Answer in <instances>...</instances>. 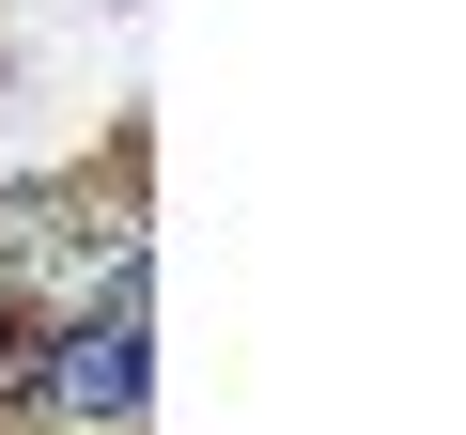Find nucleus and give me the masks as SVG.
I'll use <instances>...</instances> for the list:
<instances>
[{
    "mask_svg": "<svg viewBox=\"0 0 466 435\" xmlns=\"http://www.w3.org/2000/svg\"><path fill=\"white\" fill-rule=\"evenodd\" d=\"M32 404H47V420H140V404H156V327H140V311L47 327V342H32Z\"/></svg>",
    "mask_w": 466,
    "mask_h": 435,
    "instance_id": "obj_1",
    "label": "nucleus"
},
{
    "mask_svg": "<svg viewBox=\"0 0 466 435\" xmlns=\"http://www.w3.org/2000/svg\"><path fill=\"white\" fill-rule=\"evenodd\" d=\"M0 389H32V358H16V311H0Z\"/></svg>",
    "mask_w": 466,
    "mask_h": 435,
    "instance_id": "obj_2",
    "label": "nucleus"
}]
</instances>
